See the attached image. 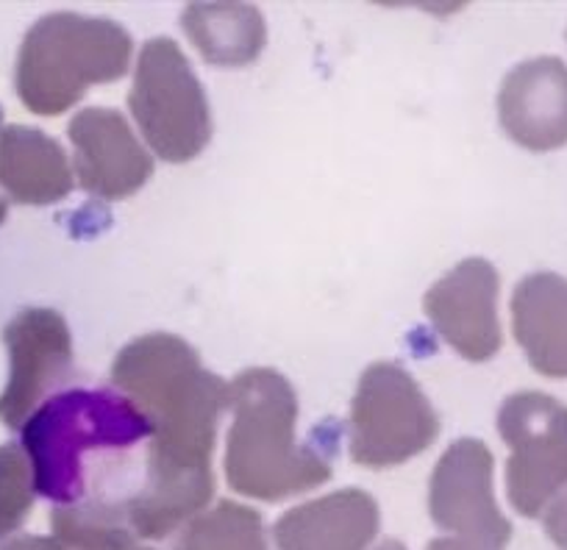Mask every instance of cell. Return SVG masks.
I'll list each match as a JSON object with an SVG mask.
<instances>
[{
    "instance_id": "9c48e42d",
    "label": "cell",
    "mask_w": 567,
    "mask_h": 550,
    "mask_svg": "<svg viewBox=\"0 0 567 550\" xmlns=\"http://www.w3.org/2000/svg\"><path fill=\"white\" fill-rule=\"evenodd\" d=\"M501 276L487 259H465L423 298L425 318L467 362H489L501 351Z\"/></svg>"
},
{
    "instance_id": "44dd1931",
    "label": "cell",
    "mask_w": 567,
    "mask_h": 550,
    "mask_svg": "<svg viewBox=\"0 0 567 550\" xmlns=\"http://www.w3.org/2000/svg\"><path fill=\"white\" fill-rule=\"evenodd\" d=\"M373 550H406V544L398 542V539H384V542H381L379 548H373Z\"/></svg>"
},
{
    "instance_id": "d6986e66",
    "label": "cell",
    "mask_w": 567,
    "mask_h": 550,
    "mask_svg": "<svg viewBox=\"0 0 567 550\" xmlns=\"http://www.w3.org/2000/svg\"><path fill=\"white\" fill-rule=\"evenodd\" d=\"M545 531L554 537V542L559 548L567 550V489H561L548 504V511H545Z\"/></svg>"
},
{
    "instance_id": "6da1fadb",
    "label": "cell",
    "mask_w": 567,
    "mask_h": 550,
    "mask_svg": "<svg viewBox=\"0 0 567 550\" xmlns=\"http://www.w3.org/2000/svg\"><path fill=\"white\" fill-rule=\"evenodd\" d=\"M112 384L154 426L145 473L120 504L134 539H162L209 506L215 495L212 454L228 408V381L204 367L176 334L136 336L117 353Z\"/></svg>"
},
{
    "instance_id": "ffe728a7",
    "label": "cell",
    "mask_w": 567,
    "mask_h": 550,
    "mask_svg": "<svg viewBox=\"0 0 567 550\" xmlns=\"http://www.w3.org/2000/svg\"><path fill=\"white\" fill-rule=\"evenodd\" d=\"M425 550H484V548H478V544L465 542V539L454 537V539H432Z\"/></svg>"
},
{
    "instance_id": "ba28073f",
    "label": "cell",
    "mask_w": 567,
    "mask_h": 550,
    "mask_svg": "<svg viewBox=\"0 0 567 550\" xmlns=\"http://www.w3.org/2000/svg\"><path fill=\"white\" fill-rule=\"evenodd\" d=\"M493 454L478 439H456L434 465L429 484L432 520L484 550L506 548L512 526L493 492Z\"/></svg>"
},
{
    "instance_id": "277c9868",
    "label": "cell",
    "mask_w": 567,
    "mask_h": 550,
    "mask_svg": "<svg viewBox=\"0 0 567 550\" xmlns=\"http://www.w3.org/2000/svg\"><path fill=\"white\" fill-rule=\"evenodd\" d=\"M134 42L106 18L56 12L42 18L20 48L18 92L34 114L68 112L95 84H112L128 73Z\"/></svg>"
},
{
    "instance_id": "5bb4252c",
    "label": "cell",
    "mask_w": 567,
    "mask_h": 550,
    "mask_svg": "<svg viewBox=\"0 0 567 550\" xmlns=\"http://www.w3.org/2000/svg\"><path fill=\"white\" fill-rule=\"evenodd\" d=\"M512 331L539 375L567 378V279L526 276L512 292Z\"/></svg>"
},
{
    "instance_id": "8992f818",
    "label": "cell",
    "mask_w": 567,
    "mask_h": 550,
    "mask_svg": "<svg viewBox=\"0 0 567 550\" xmlns=\"http://www.w3.org/2000/svg\"><path fill=\"white\" fill-rule=\"evenodd\" d=\"M348 448L357 465L381 470L434 445L440 417L417 381L395 362H375L359 378L351 401Z\"/></svg>"
},
{
    "instance_id": "3957f363",
    "label": "cell",
    "mask_w": 567,
    "mask_h": 550,
    "mask_svg": "<svg viewBox=\"0 0 567 550\" xmlns=\"http://www.w3.org/2000/svg\"><path fill=\"white\" fill-rule=\"evenodd\" d=\"M154 437L148 415L109 390H70L42 403L23 423L34 489L62 506L86 500L90 461L125 454Z\"/></svg>"
},
{
    "instance_id": "5b68a950",
    "label": "cell",
    "mask_w": 567,
    "mask_h": 550,
    "mask_svg": "<svg viewBox=\"0 0 567 550\" xmlns=\"http://www.w3.org/2000/svg\"><path fill=\"white\" fill-rule=\"evenodd\" d=\"M128 108L159 159L184 165L204 154L212 139V108L182 48L167 37L142 45L136 56Z\"/></svg>"
},
{
    "instance_id": "30bf717a",
    "label": "cell",
    "mask_w": 567,
    "mask_h": 550,
    "mask_svg": "<svg viewBox=\"0 0 567 550\" xmlns=\"http://www.w3.org/2000/svg\"><path fill=\"white\" fill-rule=\"evenodd\" d=\"M68 134L81 187L95 198H131L154 176L151 154L117 108H84L70 120Z\"/></svg>"
},
{
    "instance_id": "e0dca14e",
    "label": "cell",
    "mask_w": 567,
    "mask_h": 550,
    "mask_svg": "<svg viewBox=\"0 0 567 550\" xmlns=\"http://www.w3.org/2000/svg\"><path fill=\"white\" fill-rule=\"evenodd\" d=\"M176 550H270L259 511L220 500L184 526Z\"/></svg>"
},
{
    "instance_id": "7402d4cb",
    "label": "cell",
    "mask_w": 567,
    "mask_h": 550,
    "mask_svg": "<svg viewBox=\"0 0 567 550\" xmlns=\"http://www.w3.org/2000/svg\"><path fill=\"white\" fill-rule=\"evenodd\" d=\"M114 550H151V548H142V544H125V548H114Z\"/></svg>"
},
{
    "instance_id": "7c38bea8",
    "label": "cell",
    "mask_w": 567,
    "mask_h": 550,
    "mask_svg": "<svg viewBox=\"0 0 567 550\" xmlns=\"http://www.w3.org/2000/svg\"><path fill=\"white\" fill-rule=\"evenodd\" d=\"M498 117L520 148L545 154L567 145V64L539 56L512 68L498 92Z\"/></svg>"
},
{
    "instance_id": "9a60e30c",
    "label": "cell",
    "mask_w": 567,
    "mask_h": 550,
    "mask_svg": "<svg viewBox=\"0 0 567 550\" xmlns=\"http://www.w3.org/2000/svg\"><path fill=\"white\" fill-rule=\"evenodd\" d=\"M0 184L20 204L45 206L68 198L73 170L53 136L12 125L0 136Z\"/></svg>"
},
{
    "instance_id": "8fae6325",
    "label": "cell",
    "mask_w": 567,
    "mask_h": 550,
    "mask_svg": "<svg viewBox=\"0 0 567 550\" xmlns=\"http://www.w3.org/2000/svg\"><path fill=\"white\" fill-rule=\"evenodd\" d=\"M3 340L12 356V375L0 397V421L18 428L29 421L37 401L70 375L73 340L64 318L53 309L20 312Z\"/></svg>"
},
{
    "instance_id": "52a82bcc",
    "label": "cell",
    "mask_w": 567,
    "mask_h": 550,
    "mask_svg": "<svg viewBox=\"0 0 567 550\" xmlns=\"http://www.w3.org/2000/svg\"><path fill=\"white\" fill-rule=\"evenodd\" d=\"M498 434L512 450L509 504L537 517L567 487V403L545 392H515L501 403Z\"/></svg>"
},
{
    "instance_id": "7a4b0ae2",
    "label": "cell",
    "mask_w": 567,
    "mask_h": 550,
    "mask_svg": "<svg viewBox=\"0 0 567 550\" xmlns=\"http://www.w3.org/2000/svg\"><path fill=\"white\" fill-rule=\"evenodd\" d=\"M234 412L226 443V481L256 500L292 498L331 478V461L298 443V395L272 367L243 370L228 381Z\"/></svg>"
},
{
    "instance_id": "2e32d148",
    "label": "cell",
    "mask_w": 567,
    "mask_h": 550,
    "mask_svg": "<svg viewBox=\"0 0 567 550\" xmlns=\"http://www.w3.org/2000/svg\"><path fill=\"white\" fill-rule=\"evenodd\" d=\"M182 29L204 62L220 68L256 62L267 42L265 18L250 3H189L182 14Z\"/></svg>"
},
{
    "instance_id": "4fadbf2b",
    "label": "cell",
    "mask_w": 567,
    "mask_h": 550,
    "mask_svg": "<svg viewBox=\"0 0 567 550\" xmlns=\"http://www.w3.org/2000/svg\"><path fill=\"white\" fill-rule=\"evenodd\" d=\"M379 533V504L348 487L284 511L272 526L278 550H368Z\"/></svg>"
},
{
    "instance_id": "ac0fdd59",
    "label": "cell",
    "mask_w": 567,
    "mask_h": 550,
    "mask_svg": "<svg viewBox=\"0 0 567 550\" xmlns=\"http://www.w3.org/2000/svg\"><path fill=\"white\" fill-rule=\"evenodd\" d=\"M34 476H31L29 456L18 445L0 448V531L23 520L31 509Z\"/></svg>"
},
{
    "instance_id": "603a6c76",
    "label": "cell",
    "mask_w": 567,
    "mask_h": 550,
    "mask_svg": "<svg viewBox=\"0 0 567 550\" xmlns=\"http://www.w3.org/2000/svg\"><path fill=\"white\" fill-rule=\"evenodd\" d=\"M3 217H7V204L0 200V220H3Z\"/></svg>"
}]
</instances>
